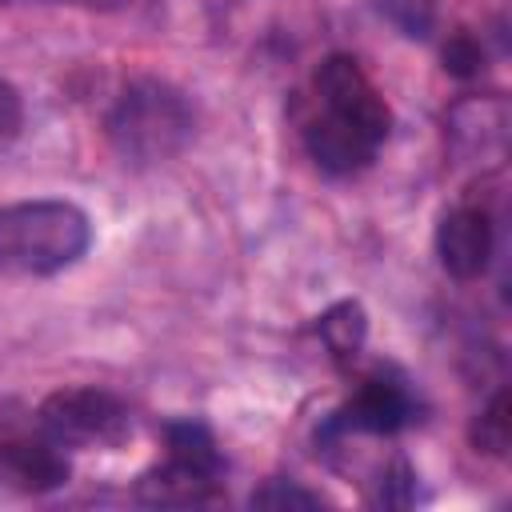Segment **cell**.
Instances as JSON below:
<instances>
[{"instance_id": "1", "label": "cell", "mask_w": 512, "mask_h": 512, "mask_svg": "<svg viewBox=\"0 0 512 512\" xmlns=\"http://www.w3.org/2000/svg\"><path fill=\"white\" fill-rule=\"evenodd\" d=\"M92 244V220L72 200H20L0 208V276L36 280L72 268Z\"/></svg>"}, {"instance_id": "2", "label": "cell", "mask_w": 512, "mask_h": 512, "mask_svg": "<svg viewBox=\"0 0 512 512\" xmlns=\"http://www.w3.org/2000/svg\"><path fill=\"white\" fill-rule=\"evenodd\" d=\"M104 128L124 164H164L192 140L196 116L184 92L156 76H140L116 96Z\"/></svg>"}, {"instance_id": "3", "label": "cell", "mask_w": 512, "mask_h": 512, "mask_svg": "<svg viewBox=\"0 0 512 512\" xmlns=\"http://www.w3.org/2000/svg\"><path fill=\"white\" fill-rule=\"evenodd\" d=\"M40 428L60 448L116 444L128 432V412L104 388H60L40 404Z\"/></svg>"}, {"instance_id": "4", "label": "cell", "mask_w": 512, "mask_h": 512, "mask_svg": "<svg viewBox=\"0 0 512 512\" xmlns=\"http://www.w3.org/2000/svg\"><path fill=\"white\" fill-rule=\"evenodd\" d=\"M316 100L324 112H336L352 124H360L364 132H372L380 144L388 140L392 132V112L384 104V96L376 92V84L368 80V72L360 68L356 56H328L320 68H316Z\"/></svg>"}, {"instance_id": "5", "label": "cell", "mask_w": 512, "mask_h": 512, "mask_svg": "<svg viewBox=\"0 0 512 512\" xmlns=\"http://www.w3.org/2000/svg\"><path fill=\"white\" fill-rule=\"evenodd\" d=\"M436 256L440 268L452 280H476L484 276L492 260V220L476 204H460L440 216L436 224Z\"/></svg>"}, {"instance_id": "6", "label": "cell", "mask_w": 512, "mask_h": 512, "mask_svg": "<svg viewBox=\"0 0 512 512\" xmlns=\"http://www.w3.org/2000/svg\"><path fill=\"white\" fill-rule=\"evenodd\" d=\"M412 420V396L400 380L376 372L368 376L356 396L336 412V420L328 424V432H372V436H392Z\"/></svg>"}, {"instance_id": "7", "label": "cell", "mask_w": 512, "mask_h": 512, "mask_svg": "<svg viewBox=\"0 0 512 512\" xmlns=\"http://www.w3.org/2000/svg\"><path fill=\"white\" fill-rule=\"evenodd\" d=\"M304 144L312 152V160L324 168V172H336V176H348V172H360L376 160L380 152V140L372 132H364L360 124L336 116V112H316L304 128Z\"/></svg>"}, {"instance_id": "8", "label": "cell", "mask_w": 512, "mask_h": 512, "mask_svg": "<svg viewBox=\"0 0 512 512\" xmlns=\"http://www.w3.org/2000/svg\"><path fill=\"white\" fill-rule=\"evenodd\" d=\"M72 476L60 444L52 440H8L0 444V480L16 492L40 496L64 488Z\"/></svg>"}, {"instance_id": "9", "label": "cell", "mask_w": 512, "mask_h": 512, "mask_svg": "<svg viewBox=\"0 0 512 512\" xmlns=\"http://www.w3.org/2000/svg\"><path fill=\"white\" fill-rule=\"evenodd\" d=\"M132 492L140 504H152V508H196V504H212L220 496V476L196 472L168 456V464L148 468Z\"/></svg>"}, {"instance_id": "10", "label": "cell", "mask_w": 512, "mask_h": 512, "mask_svg": "<svg viewBox=\"0 0 512 512\" xmlns=\"http://www.w3.org/2000/svg\"><path fill=\"white\" fill-rule=\"evenodd\" d=\"M164 444H168V456L196 468V472H208V476H220L224 472V460H220V448L212 440V432L200 424V420H172L164 428Z\"/></svg>"}, {"instance_id": "11", "label": "cell", "mask_w": 512, "mask_h": 512, "mask_svg": "<svg viewBox=\"0 0 512 512\" xmlns=\"http://www.w3.org/2000/svg\"><path fill=\"white\" fill-rule=\"evenodd\" d=\"M316 332H320V340L328 344V352H332L336 360H348V356H356V352L364 348L368 316H364V308H360L356 300H340V304H332V308L316 320Z\"/></svg>"}, {"instance_id": "12", "label": "cell", "mask_w": 512, "mask_h": 512, "mask_svg": "<svg viewBox=\"0 0 512 512\" xmlns=\"http://www.w3.org/2000/svg\"><path fill=\"white\" fill-rule=\"evenodd\" d=\"M468 440H472V448L484 452V456H504V452H508V444H512V396H508L504 388H500V392L488 400V408L472 420Z\"/></svg>"}, {"instance_id": "13", "label": "cell", "mask_w": 512, "mask_h": 512, "mask_svg": "<svg viewBox=\"0 0 512 512\" xmlns=\"http://www.w3.org/2000/svg\"><path fill=\"white\" fill-rule=\"evenodd\" d=\"M324 496L320 492H308L292 480H268L264 488L252 492V508H320Z\"/></svg>"}, {"instance_id": "14", "label": "cell", "mask_w": 512, "mask_h": 512, "mask_svg": "<svg viewBox=\"0 0 512 512\" xmlns=\"http://www.w3.org/2000/svg\"><path fill=\"white\" fill-rule=\"evenodd\" d=\"M444 72L448 76H476L480 68H484V48L476 44V36L472 32H456V36H448V44H444Z\"/></svg>"}, {"instance_id": "15", "label": "cell", "mask_w": 512, "mask_h": 512, "mask_svg": "<svg viewBox=\"0 0 512 512\" xmlns=\"http://www.w3.org/2000/svg\"><path fill=\"white\" fill-rule=\"evenodd\" d=\"M20 128H24V100L8 80H0V140L20 136Z\"/></svg>"}]
</instances>
